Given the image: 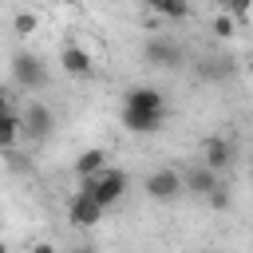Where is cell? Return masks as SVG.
I'll use <instances>...</instances> for the list:
<instances>
[{"instance_id": "obj_1", "label": "cell", "mask_w": 253, "mask_h": 253, "mask_svg": "<svg viewBox=\"0 0 253 253\" xmlns=\"http://www.w3.org/2000/svg\"><path fill=\"white\" fill-rule=\"evenodd\" d=\"M123 126L130 130V134H158L162 126H166V119H170V103H166V95L158 91V87H130L126 95H123Z\"/></svg>"}, {"instance_id": "obj_2", "label": "cell", "mask_w": 253, "mask_h": 253, "mask_svg": "<svg viewBox=\"0 0 253 253\" xmlns=\"http://www.w3.org/2000/svg\"><path fill=\"white\" fill-rule=\"evenodd\" d=\"M79 190H87L103 210H111V206H119V202L126 198V174H123V170H115V166H107V170H99L95 178L79 182Z\"/></svg>"}, {"instance_id": "obj_3", "label": "cell", "mask_w": 253, "mask_h": 253, "mask_svg": "<svg viewBox=\"0 0 253 253\" xmlns=\"http://www.w3.org/2000/svg\"><path fill=\"white\" fill-rule=\"evenodd\" d=\"M12 79L24 87V91H43L47 87V67L36 51H16L12 55Z\"/></svg>"}, {"instance_id": "obj_4", "label": "cell", "mask_w": 253, "mask_h": 253, "mask_svg": "<svg viewBox=\"0 0 253 253\" xmlns=\"http://www.w3.org/2000/svg\"><path fill=\"white\" fill-rule=\"evenodd\" d=\"M20 126H24V134H28L32 142H43V138L51 134V126H55V115H51L40 99H32V103L24 107V115H20Z\"/></svg>"}, {"instance_id": "obj_5", "label": "cell", "mask_w": 253, "mask_h": 253, "mask_svg": "<svg viewBox=\"0 0 253 253\" xmlns=\"http://www.w3.org/2000/svg\"><path fill=\"white\" fill-rule=\"evenodd\" d=\"M142 190H146V198H154V202H174V198L186 190V182H182L178 170H154V174H146Z\"/></svg>"}, {"instance_id": "obj_6", "label": "cell", "mask_w": 253, "mask_h": 253, "mask_svg": "<svg viewBox=\"0 0 253 253\" xmlns=\"http://www.w3.org/2000/svg\"><path fill=\"white\" fill-rule=\"evenodd\" d=\"M103 206L87 194V190H75L71 194V206H67V217H71V225H79V229H91V225H99L103 221Z\"/></svg>"}, {"instance_id": "obj_7", "label": "cell", "mask_w": 253, "mask_h": 253, "mask_svg": "<svg viewBox=\"0 0 253 253\" xmlns=\"http://www.w3.org/2000/svg\"><path fill=\"white\" fill-rule=\"evenodd\" d=\"M198 162H202V166H210L213 174L229 170V162H233V142H229V138H221V134H210V138L202 142Z\"/></svg>"}, {"instance_id": "obj_8", "label": "cell", "mask_w": 253, "mask_h": 253, "mask_svg": "<svg viewBox=\"0 0 253 253\" xmlns=\"http://www.w3.org/2000/svg\"><path fill=\"white\" fill-rule=\"evenodd\" d=\"M59 63H63V71L75 75V79H91V75H95V59H91V51L79 47V43H63V47H59Z\"/></svg>"}, {"instance_id": "obj_9", "label": "cell", "mask_w": 253, "mask_h": 253, "mask_svg": "<svg viewBox=\"0 0 253 253\" xmlns=\"http://www.w3.org/2000/svg\"><path fill=\"white\" fill-rule=\"evenodd\" d=\"M146 59H150L154 67L174 71V67L182 63V47H178L174 40H166V36H150V40H146Z\"/></svg>"}, {"instance_id": "obj_10", "label": "cell", "mask_w": 253, "mask_h": 253, "mask_svg": "<svg viewBox=\"0 0 253 253\" xmlns=\"http://www.w3.org/2000/svg\"><path fill=\"white\" fill-rule=\"evenodd\" d=\"M182 182H186V190L194 194V198H210L217 186H221V174H213L210 166H202V162H194L186 174H182Z\"/></svg>"}, {"instance_id": "obj_11", "label": "cell", "mask_w": 253, "mask_h": 253, "mask_svg": "<svg viewBox=\"0 0 253 253\" xmlns=\"http://www.w3.org/2000/svg\"><path fill=\"white\" fill-rule=\"evenodd\" d=\"M99 170H107V150H103V146H87V150L75 158V174H79V182L95 178Z\"/></svg>"}, {"instance_id": "obj_12", "label": "cell", "mask_w": 253, "mask_h": 253, "mask_svg": "<svg viewBox=\"0 0 253 253\" xmlns=\"http://www.w3.org/2000/svg\"><path fill=\"white\" fill-rule=\"evenodd\" d=\"M20 134H24V126H20V115L12 111V115H8L4 123H0V150H8V146H12L16 138H20Z\"/></svg>"}, {"instance_id": "obj_13", "label": "cell", "mask_w": 253, "mask_h": 253, "mask_svg": "<svg viewBox=\"0 0 253 253\" xmlns=\"http://www.w3.org/2000/svg\"><path fill=\"white\" fill-rule=\"evenodd\" d=\"M150 12H154V16H166V20H186V16H190V4H170V0H158Z\"/></svg>"}, {"instance_id": "obj_14", "label": "cell", "mask_w": 253, "mask_h": 253, "mask_svg": "<svg viewBox=\"0 0 253 253\" xmlns=\"http://www.w3.org/2000/svg\"><path fill=\"white\" fill-rule=\"evenodd\" d=\"M213 32H217V36H233V32H237V20L229 16V8H221V12L213 16Z\"/></svg>"}, {"instance_id": "obj_15", "label": "cell", "mask_w": 253, "mask_h": 253, "mask_svg": "<svg viewBox=\"0 0 253 253\" xmlns=\"http://www.w3.org/2000/svg\"><path fill=\"white\" fill-rule=\"evenodd\" d=\"M36 24H40V20H36V12H16V20H12V28H16L20 36H32V32H36Z\"/></svg>"}, {"instance_id": "obj_16", "label": "cell", "mask_w": 253, "mask_h": 253, "mask_svg": "<svg viewBox=\"0 0 253 253\" xmlns=\"http://www.w3.org/2000/svg\"><path fill=\"white\" fill-rule=\"evenodd\" d=\"M206 202H210L213 210H225V206H229V194H225V182H221V186H217V190H213V194H210Z\"/></svg>"}, {"instance_id": "obj_17", "label": "cell", "mask_w": 253, "mask_h": 253, "mask_svg": "<svg viewBox=\"0 0 253 253\" xmlns=\"http://www.w3.org/2000/svg\"><path fill=\"white\" fill-rule=\"evenodd\" d=\"M32 253H59V249H55L51 241H36V245H32Z\"/></svg>"}, {"instance_id": "obj_18", "label": "cell", "mask_w": 253, "mask_h": 253, "mask_svg": "<svg viewBox=\"0 0 253 253\" xmlns=\"http://www.w3.org/2000/svg\"><path fill=\"white\" fill-rule=\"evenodd\" d=\"M8 115H12V107H8V95H4V91H0V123H4V119H8Z\"/></svg>"}, {"instance_id": "obj_19", "label": "cell", "mask_w": 253, "mask_h": 253, "mask_svg": "<svg viewBox=\"0 0 253 253\" xmlns=\"http://www.w3.org/2000/svg\"><path fill=\"white\" fill-rule=\"evenodd\" d=\"M71 253H95V249H87V245H79V249H71Z\"/></svg>"}, {"instance_id": "obj_20", "label": "cell", "mask_w": 253, "mask_h": 253, "mask_svg": "<svg viewBox=\"0 0 253 253\" xmlns=\"http://www.w3.org/2000/svg\"><path fill=\"white\" fill-rule=\"evenodd\" d=\"M0 253H8V245H4V237H0Z\"/></svg>"}]
</instances>
